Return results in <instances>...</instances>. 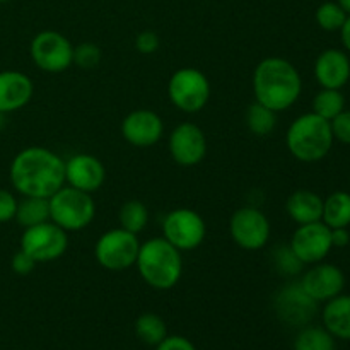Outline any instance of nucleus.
<instances>
[{
	"label": "nucleus",
	"mask_w": 350,
	"mask_h": 350,
	"mask_svg": "<svg viewBox=\"0 0 350 350\" xmlns=\"http://www.w3.org/2000/svg\"><path fill=\"white\" fill-rule=\"evenodd\" d=\"M340 38H342V44H344V50L350 55V16H347L344 26L340 27Z\"/></svg>",
	"instance_id": "38"
},
{
	"label": "nucleus",
	"mask_w": 350,
	"mask_h": 350,
	"mask_svg": "<svg viewBox=\"0 0 350 350\" xmlns=\"http://www.w3.org/2000/svg\"><path fill=\"white\" fill-rule=\"evenodd\" d=\"M29 57L40 70L62 74L74 65V44L65 34L44 29L34 34L29 43Z\"/></svg>",
	"instance_id": "8"
},
{
	"label": "nucleus",
	"mask_w": 350,
	"mask_h": 350,
	"mask_svg": "<svg viewBox=\"0 0 350 350\" xmlns=\"http://www.w3.org/2000/svg\"><path fill=\"white\" fill-rule=\"evenodd\" d=\"M323 327L338 340H350V294L327 301L321 311Z\"/></svg>",
	"instance_id": "21"
},
{
	"label": "nucleus",
	"mask_w": 350,
	"mask_h": 350,
	"mask_svg": "<svg viewBox=\"0 0 350 350\" xmlns=\"http://www.w3.org/2000/svg\"><path fill=\"white\" fill-rule=\"evenodd\" d=\"M255 101L275 113L293 108L303 92V79L293 62L267 57L258 62L252 77Z\"/></svg>",
	"instance_id": "2"
},
{
	"label": "nucleus",
	"mask_w": 350,
	"mask_h": 350,
	"mask_svg": "<svg viewBox=\"0 0 350 350\" xmlns=\"http://www.w3.org/2000/svg\"><path fill=\"white\" fill-rule=\"evenodd\" d=\"M286 212L291 221L296 222L297 226L318 222L321 221L323 214V198L317 191L301 188L287 197Z\"/></svg>",
	"instance_id": "20"
},
{
	"label": "nucleus",
	"mask_w": 350,
	"mask_h": 350,
	"mask_svg": "<svg viewBox=\"0 0 350 350\" xmlns=\"http://www.w3.org/2000/svg\"><path fill=\"white\" fill-rule=\"evenodd\" d=\"M3 125H5V115H3V113H0V130L3 129Z\"/></svg>",
	"instance_id": "40"
},
{
	"label": "nucleus",
	"mask_w": 350,
	"mask_h": 350,
	"mask_svg": "<svg viewBox=\"0 0 350 350\" xmlns=\"http://www.w3.org/2000/svg\"><path fill=\"white\" fill-rule=\"evenodd\" d=\"M314 79L325 89H342L350 81V57L345 50L327 48L314 60Z\"/></svg>",
	"instance_id": "18"
},
{
	"label": "nucleus",
	"mask_w": 350,
	"mask_h": 350,
	"mask_svg": "<svg viewBox=\"0 0 350 350\" xmlns=\"http://www.w3.org/2000/svg\"><path fill=\"white\" fill-rule=\"evenodd\" d=\"M17 211V198L7 188H0V224L14 221Z\"/></svg>",
	"instance_id": "34"
},
{
	"label": "nucleus",
	"mask_w": 350,
	"mask_h": 350,
	"mask_svg": "<svg viewBox=\"0 0 350 350\" xmlns=\"http://www.w3.org/2000/svg\"><path fill=\"white\" fill-rule=\"evenodd\" d=\"M314 19L321 29L334 33V31H340V27L344 26L347 12L338 5V2H323L317 9Z\"/></svg>",
	"instance_id": "29"
},
{
	"label": "nucleus",
	"mask_w": 350,
	"mask_h": 350,
	"mask_svg": "<svg viewBox=\"0 0 350 350\" xmlns=\"http://www.w3.org/2000/svg\"><path fill=\"white\" fill-rule=\"evenodd\" d=\"M167 98L180 111L193 115L202 111L211 99V81L195 67H181L167 81Z\"/></svg>",
	"instance_id": "6"
},
{
	"label": "nucleus",
	"mask_w": 350,
	"mask_h": 350,
	"mask_svg": "<svg viewBox=\"0 0 350 350\" xmlns=\"http://www.w3.org/2000/svg\"><path fill=\"white\" fill-rule=\"evenodd\" d=\"M321 222L330 229L349 228L350 226V193L349 191H334L323 200Z\"/></svg>",
	"instance_id": "22"
},
{
	"label": "nucleus",
	"mask_w": 350,
	"mask_h": 350,
	"mask_svg": "<svg viewBox=\"0 0 350 350\" xmlns=\"http://www.w3.org/2000/svg\"><path fill=\"white\" fill-rule=\"evenodd\" d=\"M161 38L156 31L144 29L135 36V50L142 55H152L159 50Z\"/></svg>",
	"instance_id": "33"
},
{
	"label": "nucleus",
	"mask_w": 350,
	"mask_h": 350,
	"mask_svg": "<svg viewBox=\"0 0 350 350\" xmlns=\"http://www.w3.org/2000/svg\"><path fill=\"white\" fill-rule=\"evenodd\" d=\"M301 287L311 299L320 303L334 299L345 289V273L334 263L318 262L310 265L299 280Z\"/></svg>",
	"instance_id": "15"
},
{
	"label": "nucleus",
	"mask_w": 350,
	"mask_h": 350,
	"mask_svg": "<svg viewBox=\"0 0 350 350\" xmlns=\"http://www.w3.org/2000/svg\"><path fill=\"white\" fill-rule=\"evenodd\" d=\"M106 181V167L92 154H74L65 161V185L85 193H96Z\"/></svg>",
	"instance_id": "17"
},
{
	"label": "nucleus",
	"mask_w": 350,
	"mask_h": 350,
	"mask_svg": "<svg viewBox=\"0 0 350 350\" xmlns=\"http://www.w3.org/2000/svg\"><path fill=\"white\" fill-rule=\"evenodd\" d=\"M350 245V229L337 228L332 229V246L334 248H345Z\"/></svg>",
	"instance_id": "37"
},
{
	"label": "nucleus",
	"mask_w": 350,
	"mask_h": 350,
	"mask_svg": "<svg viewBox=\"0 0 350 350\" xmlns=\"http://www.w3.org/2000/svg\"><path fill=\"white\" fill-rule=\"evenodd\" d=\"M334 142L330 122L313 111L303 113L293 120L286 132V146L291 156L306 164L325 159Z\"/></svg>",
	"instance_id": "4"
},
{
	"label": "nucleus",
	"mask_w": 350,
	"mask_h": 350,
	"mask_svg": "<svg viewBox=\"0 0 350 350\" xmlns=\"http://www.w3.org/2000/svg\"><path fill=\"white\" fill-rule=\"evenodd\" d=\"M135 267L147 286L156 291H170L183 275V256L163 236H156L140 243Z\"/></svg>",
	"instance_id": "3"
},
{
	"label": "nucleus",
	"mask_w": 350,
	"mask_h": 350,
	"mask_svg": "<svg viewBox=\"0 0 350 350\" xmlns=\"http://www.w3.org/2000/svg\"><path fill=\"white\" fill-rule=\"evenodd\" d=\"M207 236L204 217L193 208L180 207L167 212L163 219V238L180 252L200 248Z\"/></svg>",
	"instance_id": "10"
},
{
	"label": "nucleus",
	"mask_w": 350,
	"mask_h": 350,
	"mask_svg": "<svg viewBox=\"0 0 350 350\" xmlns=\"http://www.w3.org/2000/svg\"><path fill=\"white\" fill-rule=\"evenodd\" d=\"M291 250L304 265L323 262L332 252V229L325 222H310L297 226L289 241Z\"/></svg>",
	"instance_id": "14"
},
{
	"label": "nucleus",
	"mask_w": 350,
	"mask_h": 350,
	"mask_svg": "<svg viewBox=\"0 0 350 350\" xmlns=\"http://www.w3.org/2000/svg\"><path fill=\"white\" fill-rule=\"evenodd\" d=\"M229 234L232 241L246 252H258L270 241L272 226L265 212L258 207H239L229 219Z\"/></svg>",
	"instance_id": "11"
},
{
	"label": "nucleus",
	"mask_w": 350,
	"mask_h": 350,
	"mask_svg": "<svg viewBox=\"0 0 350 350\" xmlns=\"http://www.w3.org/2000/svg\"><path fill=\"white\" fill-rule=\"evenodd\" d=\"M120 132L126 144L139 149H147V147L156 146L163 139L164 122L152 109L139 108L130 111L122 120Z\"/></svg>",
	"instance_id": "16"
},
{
	"label": "nucleus",
	"mask_w": 350,
	"mask_h": 350,
	"mask_svg": "<svg viewBox=\"0 0 350 350\" xmlns=\"http://www.w3.org/2000/svg\"><path fill=\"white\" fill-rule=\"evenodd\" d=\"M349 229H350V226H349Z\"/></svg>",
	"instance_id": "42"
},
{
	"label": "nucleus",
	"mask_w": 350,
	"mask_h": 350,
	"mask_svg": "<svg viewBox=\"0 0 350 350\" xmlns=\"http://www.w3.org/2000/svg\"><path fill=\"white\" fill-rule=\"evenodd\" d=\"M139 250V234L115 228L99 236L94 245V258L105 270L123 272L135 267Z\"/></svg>",
	"instance_id": "7"
},
{
	"label": "nucleus",
	"mask_w": 350,
	"mask_h": 350,
	"mask_svg": "<svg viewBox=\"0 0 350 350\" xmlns=\"http://www.w3.org/2000/svg\"><path fill=\"white\" fill-rule=\"evenodd\" d=\"M133 330H135L137 338H139L142 344L150 345V347H156L157 344H161V342L167 337L166 321L156 313L140 314L135 320Z\"/></svg>",
	"instance_id": "25"
},
{
	"label": "nucleus",
	"mask_w": 350,
	"mask_h": 350,
	"mask_svg": "<svg viewBox=\"0 0 350 350\" xmlns=\"http://www.w3.org/2000/svg\"><path fill=\"white\" fill-rule=\"evenodd\" d=\"M337 338L325 327L306 325L294 338L293 350H337Z\"/></svg>",
	"instance_id": "24"
},
{
	"label": "nucleus",
	"mask_w": 350,
	"mask_h": 350,
	"mask_svg": "<svg viewBox=\"0 0 350 350\" xmlns=\"http://www.w3.org/2000/svg\"><path fill=\"white\" fill-rule=\"evenodd\" d=\"M345 109V98L340 92V89H325L321 88L320 91L314 94L313 103H311V111L314 115L321 116V118L332 120Z\"/></svg>",
	"instance_id": "28"
},
{
	"label": "nucleus",
	"mask_w": 350,
	"mask_h": 350,
	"mask_svg": "<svg viewBox=\"0 0 350 350\" xmlns=\"http://www.w3.org/2000/svg\"><path fill=\"white\" fill-rule=\"evenodd\" d=\"M207 137L197 123H180L167 137V150L178 166H198L207 156Z\"/></svg>",
	"instance_id": "12"
},
{
	"label": "nucleus",
	"mask_w": 350,
	"mask_h": 350,
	"mask_svg": "<svg viewBox=\"0 0 350 350\" xmlns=\"http://www.w3.org/2000/svg\"><path fill=\"white\" fill-rule=\"evenodd\" d=\"M273 308L280 321L291 327H306L318 311V303L311 299L299 282H289L280 287L273 299Z\"/></svg>",
	"instance_id": "13"
},
{
	"label": "nucleus",
	"mask_w": 350,
	"mask_h": 350,
	"mask_svg": "<svg viewBox=\"0 0 350 350\" xmlns=\"http://www.w3.org/2000/svg\"><path fill=\"white\" fill-rule=\"evenodd\" d=\"M9 180L21 197L50 198L65 185V159L48 147H24L10 161Z\"/></svg>",
	"instance_id": "1"
},
{
	"label": "nucleus",
	"mask_w": 350,
	"mask_h": 350,
	"mask_svg": "<svg viewBox=\"0 0 350 350\" xmlns=\"http://www.w3.org/2000/svg\"><path fill=\"white\" fill-rule=\"evenodd\" d=\"M14 221L24 229L50 221V202L41 197H23L17 200Z\"/></svg>",
	"instance_id": "23"
},
{
	"label": "nucleus",
	"mask_w": 350,
	"mask_h": 350,
	"mask_svg": "<svg viewBox=\"0 0 350 350\" xmlns=\"http://www.w3.org/2000/svg\"><path fill=\"white\" fill-rule=\"evenodd\" d=\"M34 94L31 77L19 70H0V113L9 115L26 108Z\"/></svg>",
	"instance_id": "19"
},
{
	"label": "nucleus",
	"mask_w": 350,
	"mask_h": 350,
	"mask_svg": "<svg viewBox=\"0 0 350 350\" xmlns=\"http://www.w3.org/2000/svg\"><path fill=\"white\" fill-rule=\"evenodd\" d=\"M337 2H338V5H340L342 9L347 12V16H350V0H337Z\"/></svg>",
	"instance_id": "39"
},
{
	"label": "nucleus",
	"mask_w": 350,
	"mask_h": 350,
	"mask_svg": "<svg viewBox=\"0 0 350 350\" xmlns=\"http://www.w3.org/2000/svg\"><path fill=\"white\" fill-rule=\"evenodd\" d=\"M19 248L26 252L36 263H48L62 258L68 248V232L55 222L26 228L21 234Z\"/></svg>",
	"instance_id": "9"
},
{
	"label": "nucleus",
	"mask_w": 350,
	"mask_h": 350,
	"mask_svg": "<svg viewBox=\"0 0 350 350\" xmlns=\"http://www.w3.org/2000/svg\"><path fill=\"white\" fill-rule=\"evenodd\" d=\"M7 2H10V0H0V3H7Z\"/></svg>",
	"instance_id": "41"
},
{
	"label": "nucleus",
	"mask_w": 350,
	"mask_h": 350,
	"mask_svg": "<svg viewBox=\"0 0 350 350\" xmlns=\"http://www.w3.org/2000/svg\"><path fill=\"white\" fill-rule=\"evenodd\" d=\"M156 350H197V347L183 335H167L161 344L156 345Z\"/></svg>",
	"instance_id": "36"
},
{
	"label": "nucleus",
	"mask_w": 350,
	"mask_h": 350,
	"mask_svg": "<svg viewBox=\"0 0 350 350\" xmlns=\"http://www.w3.org/2000/svg\"><path fill=\"white\" fill-rule=\"evenodd\" d=\"M273 265H275L277 272L280 275H286V277H294V275H299L304 269V263L301 262L299 258L296 256V253L291 250L289 245L286 246H277L273 250Z\"/></svg>",
	"instance_id": "30"
},
{
	"label": "nucleus",
	"mask_w": 350,
	"mask_h": 350,
	"mask_svg": "<svg viewBox=\"0 0 350 350\" xmlns=\"http://www.w3.org/2000/svg\"><path fill=\"white\" fill-rule=\"evenodd\" d=\"M245 118L248 130L256 137L270 135L277 126V113L258 101H253L248 106Z\"/></svg>",
	"instance_id": "27"
},
{
	"label": "nucleus",
	"mask_w": 350,
	"mask_h": 350,
	"mask_svg": "<svg viewBox=\"0 0 350 350\" xmlns=\"http://www.w3.org/2000/svg\"><path fill=\"white\" fill-rule=\"evenodd\" d=\"M103 60L101 48L91 41H84V43L74 46V65H77L82 70H92L98 67Z\"/></svg>",
	"instance_id": "31"
},
{
	"label": "nucleus",
	"mask_w": 350,
	"mask_h": 350,
	"mask_svg": "<svg viewBox=\"0 0 350 350\" xmlns=\"http://www.w3.org/2000/svg\"><path fill=\"white\" fill-rule=\"evenodd\" d=\"M120 228L140 234L149 224V208L142 200H126L118 211Z\"/></svg>",
	"instance_id": "26"
},
{
	"label": "nucleus",
	"mask_w": 350,
	"mask_h": 350,
	"mask_svg": "<svg viewBox=\"0 0 350 350\" xmlns=\"http://www.w3.org/2000/svg\"><path fill=\"white\" fill-rule=\"evenodd\" d=\"M50 221L67 232L88 228L96 217V202L91 193L64 185L50 198Z\"/></svg>",
	"instance_id": "5"
},
{
	"label": "nucleus",
	"mask_w": 350,
	"mask_h": 350,
	"mask_svg": "<svg viewBox=\"0 0 350 350\" xmlns=\"http://www.w3.org/2000/svg\"><path fill=\"white\" fill-rule=\"evenodd\" d=\"M36 265L38 263L21 248L17 250L12 255V258H10V269H12V272L16 273V275H29V273L36 269Z\"/></svg>",
	"instance_id": "35"
},
{
	"label": "nucleus",
	"mask_w": 350,
	"mask_h": 350,
	"mask_svg": "<svg viewBox=\"0 0 350 350\" xmlns=\"http://www.w3.org/2000/svg\"><path fill=\"white\" fill-rule=\"evenodd\" d=\"M330 126L335 140L345 144V146H350V109L345 108L344 111L338 113L330 122Z\"/></svg>",
	"instance_id": "32"
}]
</instances>
